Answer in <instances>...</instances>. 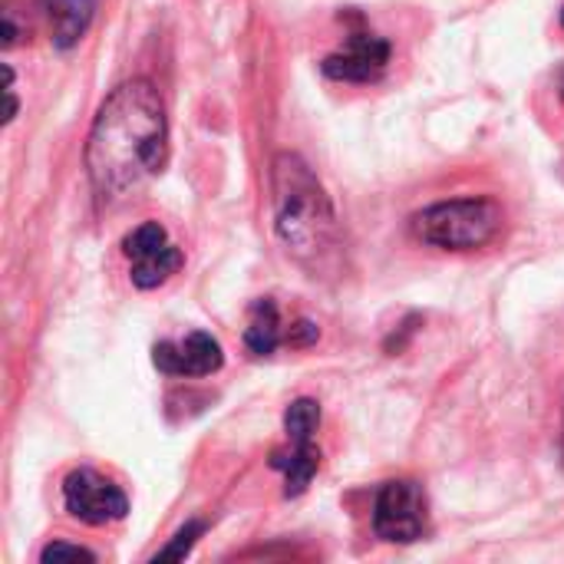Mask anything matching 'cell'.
Listing matches in <instances>:
<instances>
[{
    "mask_svg": "<svg viewBox=\"0 0 564 564\" xmlns=\"http://www.w3.org/2000/svg\"><path fill=\"white\" fill-rule=\"evenodd\" d=\"M271 466L278 473H284V496L294 499L317 476V469H321V449L314 446V440H291V449L288 453H274L271 456Z\"/></svg>",
    "mask_w": 564,
    "mask_h": 564,
    "instance_id": "9c48e42d",
    "label": "cell"
},
{
    "mask_svg": "<svg viewBox=\"0 0 564 564\" xmlns=\"http://www.w3.org/2000/svg\"><path fill=\"white\" fill-rule=\"evenodd\" d=\"M373 532H377V539L393 542V545H410V542L423 539V532H426V496H423L420 482L397 479L377 492Z\"/></svg>",
    "mask_w": 564,
    "mask_h": 564,
    "instance_id": "277c9868",
    "label": "cell"
},
{
    "mask_svg": "<svg viewBox=\"0 0 564 564\" xmlns=\"http://www.w3.org/2000/svg\"><path fill=\"white\" fill-rule=\"evenodd\" d=\"M390 63V43L377 33H354L337 53L324 56V76L337 83H373Z\"/></svg>",
    "mask_w": 564,
    "mask_h": 564,
    "instance_id": "52a82bcc",
    "label": "cell"
},
{
    "mask_svg": "<svg viewBox=\"0 0 564 564\" xmlns=\"http://www.w3.org/2000/svg\"><path fill=\"white\" fill-rule=\"evenodd\" d=\"M317 337H321V327L314 321H294L284 334V344L288 347H311Z\"/></svg>",
    "mask_w": 564,
    "mask_h": 564,
    "instance_id": "9a60e30c",
    "label": "cell"
},
{
    "mask_svg": "<svg viewBox=\"0 0 564 564\" xmlns=\"http://www.w3.org/2000/svg\"><path fill=\"white\" fill-rule=\"evenodd\" d=\"M317 426H321V406H317V400L301 397V400H294L288 406V413H284L288 440H314Z\"/></svg>",
    "mask_w": 564,
    "mask_h": 564,
    "instance_id": "7c38bea8",
    "label": "cell"
},
{
    "mask_svg": "<svg viewBox=\"0 0 564 564\" xmlns=\"http://www.w3.org/2000/svg\"><path fill=\"white\" fill-rule=\"evenodd\" d=\"M122 254L132 261V284L139 291H152L159 284H165L182 264V251L172 245L169 231L159 221H145L135 231H129L122 238Z\"/></svg>",
    "mask_w": 564,
    "mask_h": 564,
    "instance_id": "8992f818",
    "label": "cell"
},
{
    "mask_svg": "<svg viewBox=\"0 0 564 564\" xmlns=\"http://www.w3.org/2000/svg\"><path fill=\"white\" fill-rule=\"evenodd\" d=\"M562 26H564V10H562Z\"/></svg>",
    "mask_w": 564,
    "mask_h": 564,
    "instance_id": "2e32d148",
    "label": "cell"
},
{
    "mask_svg": "<svg viewBox=\"0 0 564 564\" xmlns=\"http://www.w3.org/2000/svg\"><path fill=\"white\" fill-rule=\"evenodd\" d=\"M169 159L165 102L149 79L119 83L99 106L86 139V175L102 202L139 192Z\"/></svg>",
    "mask_w": 564,
    "mask_h": 564,
    "instance_id": "6da1fadb",
    "label": "cell"
},
{
    "mask_svg": "<svg viewBox=\"0 0 564 564\" xmlns=\"http://www.w3.org/2000/svg\"><path fill=\"white\" fill-rule=\"evenodd\" d=\"M152 364L165 377H212V373L221 370L225 354H221V344L212 334L195 330L178 344H172V340L155 344Z\"/></svg>",
    "mask_w": 564,
    "mask_h": 564,
    "instance_id": "ba28073f",
    "label": "cell"
},
{
    "mask_svg": "<svg viewBox=\"0 0 564 564\" xmlns=\"http://www.w3.org/2000/svg\"><path fill=\"white\" fill-rule=\"evenodd\" d=\"M40 562H96V555L83 545H66V542H53L40 552Z\"/></svg>",
    "mask_w": 564,
    "mask_h": 564,
    "instance_id": "5bb4252c",
    "label": "cell"
},
{
    "mask_svg": "<svg viewBox=\"0 0 564 564\" xmlns=\"http://www.w3.org/2000/svg\"><path fill=\"white\" fill-rule=\"evenodd\" d=\"M274 231L288 254L307 271H324L340 251V221L330 195L297 152H278L271 162Z\"/></svg>",
    "mask_w": 564,
    "mask_h": 564,
    "instance_id": "7a4b0ae2",
    "label": "cell"
},
{
    "mask_svg": "<svg viewBox=\"0 0 564 564\" xmlns=\"http://www.w3.org/2000/svg\"><path fill=\"white\" fill-rule=\"evenodd\" d=\"M202 532H205V525H202V522H192V525H185V529L175 535V542L155 555V562H178V558H185V555L192 552V545H195V539H198Z\"/></svg>",
    "mask_w": 564,
    "mask_h": 564,
    "instance_id": "4fadbf2b",
    "label": "cell"
},
{
    "mask_svg": "<svg viewBox=\"0 0 564 564\" xmlns=\"http://www.w3.org/2000/svg\"><path fill=\"white\" fill-rule=\"evenodd\" d=\"M284 324H281V314H278V304L271 297H261L251 304V321H248V330H245V347L248 354L254 357H271L281 344H284Z\"/></svg>",
    "mask_w": 564,
    "mask_h": 564,
    "instance_id": "8fae6325",
    "label": "cell"
},
{
    "mask_svg": "<svg viewBox=\"0 0 564 564\" xmlns=\"http://www.w3.org/2000/svg\"><path fill=\"white\" fill-rule=\"evenodd\" d=\"M63 506L83 525L122 522L126 512H129L126 492L112 479H106V476H99L93 469H73L63 479Z\"/></svg>",
    "mask_w": 564,
    "mask_h": 564,
    "instance_id": "5b68a950",
    "label": "cell"
},
{
    "mask_svg": "<svg viewBox=\"0 0 564 564\" xmlns=\"http://www.w3.org/2000/svg\"><path fill=\"white\" fill-rule=\"evenodd\" d=\"M96 13V0H53L50 3V40L56 50H69L83 40Z\"/></svg>",
    "mask_w": 564,
    "mask_h": 564,
    "instance_id": "30bf717a",
    "label": "cell"
},
{
    "mask_svg": "<svg viewBox=\"0 0 564 564\" xmlns=\"http://www.w3.org/2000/svg\"><path fill=\"white\" fill-rule=\"evenodd\" d=\"M502 221L506 215L492 198H453L416 212L410 228L423 245L443 251H476L499 238Z\"/></svg>",
    "mask_w": 564,
    "mask_h": 564,
    "instance_id": "3957f363",
    "label": "cell"
}]
</instances>
